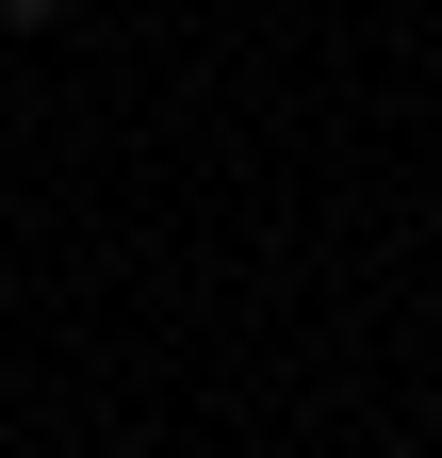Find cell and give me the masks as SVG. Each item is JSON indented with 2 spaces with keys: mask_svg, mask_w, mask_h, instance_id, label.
Here are the masks:
<instances>
[{
  "mask_svg": "<svg viewBox=\"0 0 442 458\" xmlns=\"http://www.w3.org/2000/svg\"><path fill=\"white\" fill-rule=\"evenodd\" d=\"M0 17H17V33H49V17H66V0H0Z\"/></svg>",
  "mask_w": 442,
  "mask_h": 458,
  "instance_id": "cell-1",
  "label": "cell"
}]
</instances>
